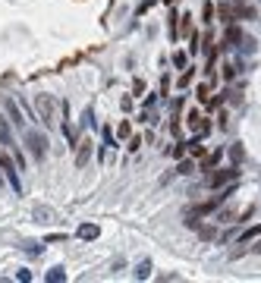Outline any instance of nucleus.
Here are the masks:
<instances>
[{
    "instance_id": "1",
    "label": "nucleus",
    "mask_w": 261,
    "mask_h": 283,
    "mask_svg": "<svg viewBox=\"0 0 261 283\" xmlns=\"http://www.w3.org/2000/svg\"><path fill=\"white\" fill-rule=\"evenodd\" d=\"M0 173H4V179L16 189V192H22V183H19V164L10 158L7 151H0Z\"/></svg>"
},
{
    "instance_id": "2",
    "label": "nucleus",
    "mask_w": 261,
    "mask_h": 283,
    "mask_svg": "<svg viewBox=\"0 0 261 283\" xmlns=\"http://www.w3.org/2000/svg\"><path fill=\"white\" fill-rule=\"evenodd\" d=\"M217 16H220L223 22H236V19H255V10H252V7H246V4H239V7H233V4H220V7H217Z\"/></svg>"
},
{
    "instance_id": "3",
    "label": "nucleus",
    "mask_w": 261,
    "mask_h": 283,
    "mask_svg": "<svg viewBox=\"0 0 261 283\" xmlns=\"http://www.w3.org/2000/svg\"><path fill=\"white\" fill-rule=\"evenodd\" d=\"M239 179V167H230V170H214V173H208L204 179V186H211V189H223L230 183H236Z\"/></svg>"
},
{
    "instance_id": "4",
    "label": "nucleus",
    "mask_w": 261,
    "mask_h": 283,
    "mask_svg": "<svg viewBox=\"0 0 261 283\" xmlns=\"http://www.w3.org/2000/svg\"><path fill=\"white\" fill-rule=\"evenodd\" d=\"M25 145H29V151L35 154L38 161H44V154H47V139H44L41 133H29V136H25Z\"/></svg>"
},
{
    "instance_id": "5",
    "label": "nucleus",
    "mask_w": 261,
    "mask_h": 283,
    "mask_svg": "<svg viewBox=\"0 0 261 283\" xmlns=\"http://www.w3.org/2000/svg\"><path fill=\"white\" fill-rule=\"evenodd\" d=\"M35 107H38V114H41V120H44L47 126L54 123V98H50V95H38Z\"/></svg>"
},
{
    "instance_id": "6",
    "label": "nucleus",
    "mask_w": 261,
    "mask_h": 283,
    "mask_svg": "<svg viewBox=\"0 0 261 283\" xmlns=\"http://www.w3.org/2000/svg\"><path fill=\"white\" fill-rule=\"evenodd\" d=\"M0 145H4L7 151H19V145H16V139H13V129H10L7 117H0Z\"/></svg>"
},
{
    "instance_id": "7",
    "label": "nucleus",
    "mask_w": 261,
    "mask_h": 283,
    "mask_svg": "<svg viewBox=\"0 0 261 283\" xmlns=\"http://www.w3.org/2000/svg\"><path fill=\"white\" fill-rule=\"evenodd\" d=\"M88 158H91V142H88V139H82V142H79V151H76V167L82 170V167L88 164Z\"/></svg>"
},
{
    "instance_id": "8",
    "label": "nucleus",
    "mask_w": 261,
    "mask_h": 283,
    "mask_svg": "<svg viewBox=\"0 0 261 283\" xmlns=\"http://www.w3.org/2000/svg\"><path fill=\"white\" fill-rule=\"evenodd\" d=\"M239 41H243V32H239L236 25L230 22V29H227V38L220 41V47H233V44H239Z\"/></svg>"
},
{
    "instance_id": "9",
    "label": "nucleus",
    "mask_w": 261,
    "mask_h": 283,
    "mask_svg": "<svg viewBox=\"0 0 261 283\" xmlns=\"http://www.w3.org/2000/svg\"><path fill=\"white\" fill-rule=\"evenodd\" d=\"M220 158H223V148L211 151V154H208V158L201 161V170H211V167H217V164H220Z\"/></svg>"
},
{
    "instance_id": "10",
    "label": "nucleus",
    "mask_w": 261,
    "mask_h": 283,
    "mask_svg": "<svg viewBox=\"0 0 261 283\" xmlns=\"http://www.w3.org/2000/svg\"><path fill=\"white\" fill-rule=\"evenodd\" d=\"M79 236H82V239H98L101 230H98L95 223H82V227H79Z\"/></svg>"
},
{
    "instance_id": "11",
    "label": "nucleus",
    "mask_w": 261,
    "mask_h": 283,
    "mask_svg": "<svg viewBox=\"0 0 261 283\" xmlns=\"http://www.w3.org/2000/svg\"><path fill=\"white\" fill-rule=\"evenodd\" d=\"M230 161H233V167H239V164L246 161V151H243V145H233V148H230Z\"/></svg>"
},
{
    "instance_id": "12",
    "label": "nucleus",
    "mask_w": 261,
    "mask_h": 283,
    "mask_svg": "<svg viewBox=\"0 0 261 283\" xmlns=\"http://www.w3.org/2000/svg\"><path fill=\"white\" fill-rule=\"evenodd\" d=\"M258 236H261V223H255V227H249V230H246V233L239 236V242L246 246V242H252V239H258Z\"/></svg>"
},
{
    "instance_id": "13",
    "label": "nucleus",
    "mask_w": 261,
    "mask_h": 283,
    "mask_svg": "<svg viewBox=\"0 0 261 283\" xmlns=\"http://www.w3.org/2000/svg\"><path fill=\"white\" fill-rule=\"evenodd\" d=\"M66 280V271L63 268H50L47 271V283H63Z\"/></svg>"
},
{
    "instance_id": "14",
    "label": "nucleus",
    "mask_w": 261,
    "mask_h": 283,
    "mask_svg": "<svg viewBox=\"0 0 261 283\" xmlns=\"http://www.w3.org/2000/svg\"><path fill=\"white\" fill-rule=\"evenodd\" d=\"M145 277H151V261H139L136 265V280H145Z\"/></svg>"
},
{
    "instance_id": "15",
    "label": "nucleus",
    "mask_w": 261,
    "mask_h": 283,
    "mask_svg": "<svg viewBox=\"0 0 261 283\" xmlns=\"http://www.w3.org/2000/svg\"><path fill=\"white\" fill-rule=\"evenodd\" d=\"M4 107L10 110V117H13V123H22V114H19V107H16V101H10V98H7V101H4Z\"/></svg>"
},
{
    "instance_id": "16",
    "label": "nucleus",
    "mask_w": 261,
    "mask_h": 283,
    "mask_svg": "<svg viewBox=\"0 0 261 283\" xmlns=\"http://www.w3.org/2000/svg\"><path fill=\"white\" fill-rule=\"evenodd\" d=\"M189 154H192V158H204V145H201L198 139H192V142H189Z\"/></svg>"
},
{
    "instance_id": "17",
    "label": "nucleus",
    "mask_w": 261,
    "mask_h": 283,
    "mask_svg": "<svg viewBox=\"0 0 261 283\" xmlns=\"http://www.w3.org/2000/svg\"><path fill=\"white\" fill-rule=\"evenodd\" d=\"M195 230H198V236H201V239H214V233H217L214 227H201V223H195Z\"/></svg>"
},
{
    "instance_id": "18",
    "label": "nucleus",
    "mask_w": 261,
    "mask_h": 283,
    "mask_svg": "<svg viewBox=\"0 0 261 283\" xmlns=\"http://www.w3.org/2000/svg\"><path fill=\"white\" fill-rule=\"evenodd\" d=\"M201 19H204V22H214V4H204V10H201Z\"/></svg>"
},
{
    "instance_id": "19",
    "label": "nucleus",
    "mask_w": 261,
    "mask_h": 283,
    "mask_svg": "<svg viewBox=\"0 0 261 283\" xmlns=\"http://www.w3.org/2000/svg\"><path fill=\"white\" fill-rule=\"evenodd\" d=\"M129 133H133V129H129V123L123 120V123L117 126V139H129Z\"/></svg>"
},
{
    "instance_id": "20",
    "label": "nucleus",
    "mask_w": 261,
    "mask_h": 283,
    "mask_svg": "<svg viewBox=\"0 0 261 283\" xmlns=\"http://www.w3.org/2000/svg\"><path fill=\"white\" fill-rule=\"evenodd\" d=\"M167 29H170V41H176L179 38V32H176V16L170 13V22H167Z\"/></svg>"
},
{
    "instance_id": "21",
    "label": "nucleus",
    "mask_w": 261,
    "mask_h": 283,
    "mask_svg": "<svg viewBox=\"0 0 261 283\" xmlns=\"http://www.w3.org/2000/svg\"><path fill=\"white\" fill-rule=\"evenodd\" d=\"M236 72H239V63H227V66H223V76H227V79H233Z\"/></svg>"
},
{
    "instance_id": "22",
    "label": "nucleus",
    "mask_w": 261,
    "mask_h": 283,
    "mask_svg": "<svg viewBox=\"0 0 261 283\" xmlns=\"http://www.w3.org/2000/svg\"><path fill=\"white\" fill-rule=\"evenodd\" d=\"M195 69V66H192ZM192 69H186V72H182V79H179V88H186L189 82H192Z\"/></svg>"
},
{
    "instance_id": "23",
    "label": "nucleus",
    "mask_w": 261,
    "mask_h": 283,
    "mask_svg": "<svg viewBox=\"0 0 261 283\" xmlns=\"http://www.w3.org/2000/svg\"><path fill=\"white\" fill-rule=\"evenodd\" d=\"M173 63L182 69V66H186V54H173Z\"/></svg>"
},
{
    "instance_id": "24",
    "label": "nucleus",
    "mask_w": 261,
    "mask_h": 283,
    "mask_svg": "<svg viewBox=\"0 0 261 283\" xmlns=\"http://www.w3.org/2000/svg\"><path fill=\"white\" fill-rule=\"evenodd\" d=\"M176 173H192V161H182V164H179V170H176Z\"/></svg>"
},
{
    "instance_id": "25",
    "label": "nucleus",
    "mask_w": 261,
    "mask_h": 283,
    "mask_svg": "<svg viewBox=\"0 0 261 283\" xmlns=\"http://www.w3.org/2000/svg\"><path fill=\"white\" fill-rule=\"evenodd\" d=\"M16 280H22V283H29V280H32V274H29V271H19V274H16Z\"/></svg>"
},
{
    "instance_id": "26",
    "label": "nucleus",
    "mask_w": 261,
    "mask_h": 283,
    "mask_svg": "<svg viewBox=\"0 0 261 283\" xmlns=\"http://www.w3.org/2000/svg\"><path fill=\"white\" fill-rule=\"evenodd\" d=\"M252 252H261V239H258V242H255V246H252Z\"/></svg>"
},
{
    "instance_id": "27",
    "label": "nucleus",
    "mask_w": 261,
    "mask_h": 283,
    "mask_svg": "<svg viewBox=\"0 0 261 283\" xmlns=\"http://www.w3.org/2000/svg\"><path fill=\"white\" fill-rule=\"evenodd\" d=\"M164 4H167V7H170V4H176V0H164Z\"/></svg>"
},
{
    "instance_id": "28",
    "label": "nucleus",
    "mask_w": 261,
    "mask_h": 283,
    "mask_svg": "<svg viewBox=\"0 0 261 283\" xmlns=\"http://www.w3.org/2000/svg\"><path fill=\"white\" fill-rule=\"evenodd\" d=\"M0 183H4V173H0Z\"/></svg>"
},
{
    "instance_id": "29",
    "label": "nucleus",
    "mask_w": 261,
    "mask_h": 283,
    "mask_svg": "<svg viewBox=\"0 0 261 283\" xmlns=\"http://www.w3.org/2000/svg\"><path fill=\"white\" fill-rule=\"evenodd\" d=\"M239 4H249V0H239Z\"/></svg>"
}]
</instances>
